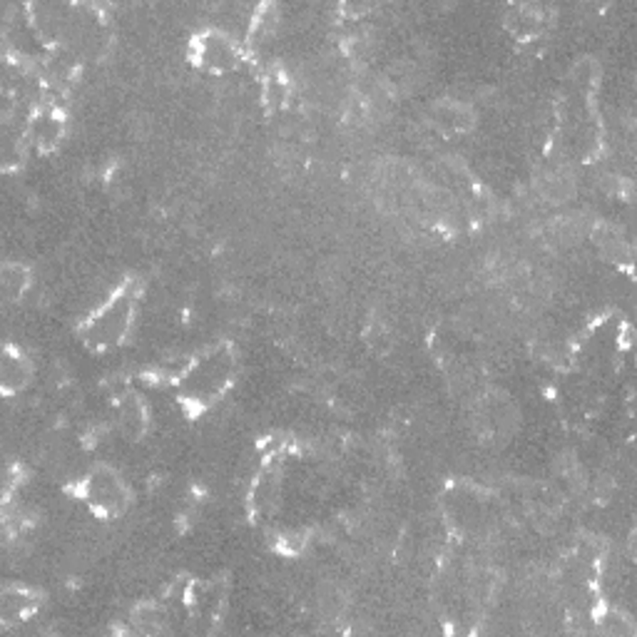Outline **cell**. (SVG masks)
<instances>
[{
  "label": "cell",
  "instance_id": "obj_3",
  "mask_svg": "<svg viewBox=\"0 0 637 637\" xmlns=\"http://www.w3.org/2000/svg\"><path fill=\"white\" fill-rule=\"evenodd\" d=\"M83 495L88 505L103 515L123 513L125 505H127V488H125L123 478L113 468H105V466L88 473Z\"/></svg>",
  "mask_w": 637,
  "mask_h": 637
},
{
  "label": "cell",
  "instance_id": "obj_1",
  "mask_svg": "<svg viewBox=\"0 0 637 637\" xmlns=\"http://www.w3.org/2000/svg\"><path fill=\"white\" fill-rule=\"evenodd\" d=\"M232 374H235V356L225 346H217V349L202 354L185 371L182 391L192 402H212L226 389V383L232 381Z\"/></svg>",
  "mask_w": 637,
  "mask_h": 637
},
{
  "label": "cell",
  "instance_id": "obj_7",
  "mask_svg": "<svg viewBox=\"0 0 637 637\" xmlns=\"http://www.w3.org/2000/svg\"><path fill=\"white\" fill-rule=\"evenodd\" d=\"M144 426H147V413H144L143 402H137V399L120 402V429L125 436L137 439L144 433Z\"/></svg>",
  "mask_w": 637,
  "mask_h": 637
},
{
  "label": "cell",
  "instance_id": "obj_5",
  "mask_svg": "<svg viewBox=\"0 0 637 637\" xmlns=\"http://www.w3.org/2000/svg\"><path fill=\"white\" fill-rule=\"evenodd\" d=\"M0 381H3L5 393L21 391L23 386L31 381V364H28L25 356H21V351L8 349L3 354V361H0Z\"/></svg>",
  "mask_w": 637,
  "mask_h": 637
},
{
  "label": "cell",
  "instance_id": "obj_4",
  "mask_svg": "<svg viewBox=\"0 0 637 637\" xmlns=\"http://www.w3.org/2000/svg\"><path fill=\"white\" fill-rule=\"evenodd\" d=\"M197 60L205 68L217 72H225L235 68L239 60L235 41L222 31H207L197 38Z\"/></svg>",
  "mask_w": 637,
  "mask_h": 637
},
{
  "label": "cell",
  "instance_id": "obj_9",
  "mask_svg": "<svg viewBox=\"0 0 637 637\" xmlns=\"http://www.w3.org/2000/svg\"><path fill=\"white\" fill-rule=\"evenodd\" d=\"M0 284H3L5 297L18 299L25 291V287H28V269L23 267V264H5Z\"/></svg>",
  "mask_w": 637,
  "mask_h": 637
},
{
  "label": "cell",
  "instance_id": "obj_8",
  "mask_svg": "<svg viewBox=\"0 0 637 637\" xmlns=\"http://www.w3.org/2000/svg\"><path fill=\"white\" fill-rule=\"evenodd\" d=\"M32 605H35L32 597L25 590H21V587L5 590V595H3V617L5 620H21L23 615L31 613Z\"/></svg>",
  "mask_w": 637,
  "mask_h": 637
},
{
  "label": "cell",
  "instance_id": "obj_2",
  "mask_svg": "<svg viewBox=\"0 0 637 637\" xmlns=\"http://www.w3.org/2000/svg\"><path fill=\"white\" fill-rule=\"evenodd\" d=\"M134 314V299L130 291H117L110 301H105L85 327V339L97 349L115 346L127 337Z\"/></svg>",
  "mask_w": 637,
  "mask_h": 637
},
{
  "label": "cell",
  "instance_id": "obj_6",
  "mask_svg": "<svg viewBox=\"0 0 637 637\" xmlns=\"http://www.w3.org/2000/svg\"><path fill=\"white\" fill-rule=\"evenodd\" d=\"M31 134L41 147H52L62 134L60 115L55 113V110H41V113L32 117Z\"/></svg>",
  "mask_w": 637,
  "mask_h": 637
}]
</instances>
